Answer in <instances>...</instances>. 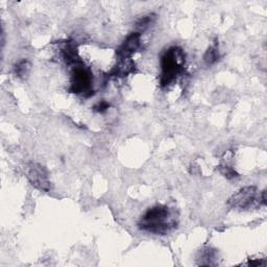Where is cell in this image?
I'll use <instances>...</instances> for the list:
<instances>
[{"mask_svg": "<svg viewBox=\"0 0 267 267\" xmlns=\"http://www.w3.org/2000/svg\"><path fill=\"white\" fill-rule=\"evenodd\" d=\"M201 259L203 260H206V262H204V265H212L213 264V260L215 259V252L213 249H206L205 252L201 254Z\"/></svg>", "mask_w": 267, "mask_h": 267, "instance_id": "12", "label": "cell"}, {"mask_svg": "<svg viewBox=\"0 0 267 267\" xmlns=\"http://www.w3.org/2000/svg\"><path fill=\"white\" fill-rule=\"evenodd\" d=\"M141 47V34L139 32H132L125 40L124 42L120 45L116 53L119 60L122 59H131L132 55L138 51Z\"/></svg>", "mask_w": 267, "mask_h": 267, "instance_id": "6", "label": "cell"}, {"mask_svg": "<svg viewBox=\"0 0 267 267\" xmlns=\"http://www.w3.org/2000/svg\"><path fill=\"white\" fill-rule=\"evenodd\" d=\"M109 108H110V103L107 102L106 100H102V101H99L98 103L96 104V106L94 107V110L96 112L103 113V112H106Z\"/></svg>", "mask_w": 267, "mask_h": 267, "instance_id": "13", "label": "cell"}, {"mask_svg": "<svg viewBox=\"0 0 267 267\" xmlns=\"http://www.w3.org/2000/svg\"><path fill=\"white\" fill-rule=\"evenodd\" d=\"M185 54L180 47H170L161 59V86L167 87L174 83L184 72Z\"/></svg>", "mask_w": 267, "mask_h": 267, "instance_id": "2", "label": "cell"}, {"mask_svg": "<svg viewBox=\"0 0 267 267\" xmlns=\"http://www.w3.org/2000/svg\"><path fill=\"white\" fill-rule=\"evenodd\" d=\"M257 198V188L255 186H246L241 188L229 198L228 205L234 209L244 210L254 205Z\"/></svg>", "mask_w": 267, "mask_h": 267, "instance_id": "4", "label": "cell"}, {"mask_svg": "<svg viewBox=\"0 0 267 267\" xmlns=\"http://www.w3.org/2000/svg\"><path fill=\"white\" fill-rule=\"evenodd\" d=\"M26 176L30 184L38 190L43 192L50 190V182L44 166L37 163L29 164L26 168Z\"/></svg>", "mask_w": 267, "mask_h": 267, "instance_id": "5", "label": "cell"}, {"mask_svg": "<svg viewBox=\"0 0 267 267\" xmlns=\"http://www.w3.org/2000/svg\"><path fill=\"white\" fill-rule=\"evenodd\" d=\"M92 84L93 74L91 73L90 70L85 67L84 63L74 65L71 74L70 92L90 96L91 94H93Z\"/></svg>", "mask_w": 267, "mask_h": 267, "instance_id": "3", "label": "cell"}, {"mask_svg": "<svg viewBox=\"0 0 267 267\" xmlns=\"http://www.w3.org/2000/svg\"><path fill=\"white\" fill-rule=\"evenodd\" d=\"M220 58L219 50H218V44L215 43L210 46L204 54V62L207 66H212Z\"/></svg>", "mask_w": 267, "mask_h": 267, "instance_id": "8", "label": "cell"}, {"mask_svg": "<svg viewBox=\"0 0 267 267\" xmlns=\"http://www.w3.org/2000/svg\"><path fill=\"white\" fill-rule=\"evenodd\" d=\"M30 69H31V64L28 60H25V59L19 61L14 67L15 74L19 78H26L29 74Z\"/></svg>", "mask_w": 267, "mask_h": 267, "instance_id": "9", "label": "cell"}, {"mask_svg": "<svg viewBox=\"0 0 267 267\" xmlns=\"http://www.w3.org/2000/svg\"><path fill=\"white\" fill-rule=\"evenodd\" d=\"M156 18H157L156 14H148V15L143 16V17L140 18L136 23V27H137V29H138V31L137 32L141 34V31L146 30L151 25V24L156 21Z\"/></svg>", "mask_w": 267, "mask_h": 267, "instance_id": "10", "label": "cell"}, {"mask_svg": "<svg viewBox=\"0 0 267 267\" xmlns=\"http://www.w3.org/2000/svg\"><path fill=\"white\" fill-rule=\"evenodd\" d=\"M177 224L172 212L166 206H155L147 210L138 222L139 229L158 235H164Z\"/></svg>", "mask_w": 267, "mask_h": 267, "instance_id": "1", "label": "cell"}, {"mask_svg": "<svg viewBox=\"0 0 267 267\" xmlns=\"http://www.w3.org/2000/svg\"><path fill=\"white\" fill-rule=\"evenodd\" d=\"M134 69H135V63L132 59L119 60L116 66L110 71L109 76L124 77L128 75L129 73H132V72H134Z\"/></svg>", "mask_w": 267, "mask_h": 267, "instance_id": "7", "label": "cell"}, {"mask_svg": "<svg viewBox=\"0 0 267 267\" xmlns=\"http://www.w3.org/2000/svg\"><path fill=\"white\" fill-rule=\"evenodd\" d=\"M261 203L263 205H266V190L262 191V194H261Z\"/></svg>", "mask_w": 267, "mask_h": 267, "instance_id": "14", "label": "cell"}, {"mask_svg": "<svg viewBox=\"0 0 267 267\" xmlns=\"http://www.w3.org/2000/svg\"><path fill=\"white\" fill-rule=\"evenodd\" d=\"M218 169H219V172L224 177H226V179H229V180L235 179V177L239 176V174L236 172L235 169L232 168L231 166H228V165H219V166H218Z\"/></svg>", "mask_w": 267, "mask_h": 267, "instance_id": "11", "label": "cell"}]
</instances>
